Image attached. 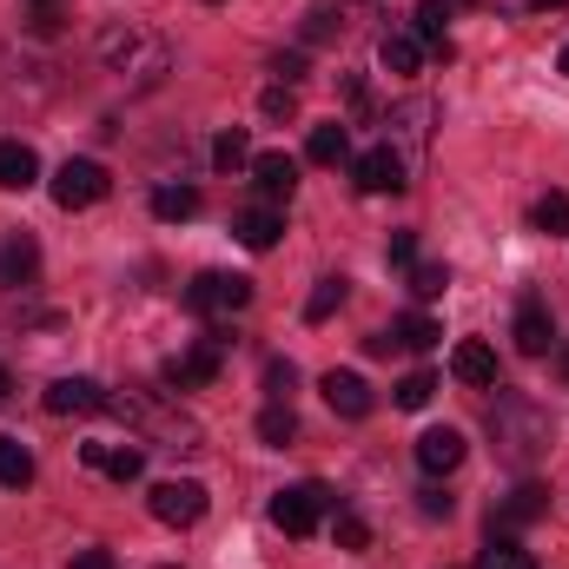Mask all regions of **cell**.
<instances>
[{
	"instance_id": "9c48e42d",
	"label": "cell",
	"mask_w": 569,
	"mask_h": 569,
	"mask_svg": "<svg viewBox=\"0 0 569 569\" xmlns=\"http://www.w3.org/2000/svg\"><path fill=\"white\" fill-rule=\"evenodd\" d=\"M80 463L87 470H100V477H113V483H140L146 477V443H113V437H93V443H80Z\"/></svg>"
},
{
	"instance_id": "f1b7e54d",
	"label": "cell",
	"mask_w": 569,
	"mask_h": 569,
	"mask_svg": "<svg viewBox=\"0 0 569 569\" xmlns=\"http://www.w3.org/2000/svg\"><path fill=\"white\" fill-rule=\"evenodd\" d=\"M212 166H219V172H239V166H252V140H246L239 127H232V133H219V140H212Z\"/></svg>"
},
{
	"instance_id": "44dd1931",
	"label": "cell",
	"mask_w": 569,
	"mask_h": 569,
	"mask_svg": "<svg viewBox=\"0 0 569 569\" xmlns=\"http://www.w3.org/2000/svg\"><path fill=\"white\" fill-rule=\"evenodd\" d=\"M33 179H40L33 146H27V140H0V186H7V192H27Z\"/></svg>"
},
{
	"instance_id": "4316f807",
	"label": "cell",
	"mask_w": 569,
	"mask_h": 569,
	"mask_svg": "<svg viewBox=\"0 0 569 569\" xmlns=\"http://www.w3.org/2000/svg\"><path fill=\"white\" fill-rule=\"evenodd\" d=\"M338 305H345V279H318L311 284V298H305V325H325Z\"/></svg>"
},
{
	"instance_id": "5bb4252c",
	"label": "cell",
	"mask_w": 569,
	"mask_h": 569,
	"mask_svg": "<svg viewBox=\"0 0 569 569\" xmlns=\"http://www.w3.org/2000/svg\"><path fill=\"white\" fill-rule=\"evenodd\" d=\"M47 411L53 418H93V411H107V391L93 378H53L47 385Z\"/></svg>"
},
{
	"instance_id": "7402d4cb",
	"label": "cell",
	"mask_w": 569,
	"mask_h": 569,
	"mask_svg": "<svg viewBox=\"0 0 569 569\" xmlns=\"http://www.w3.org/2000/svg\"><path fill=\"white\" fill-rule=\"evenodd\" d=\"M252 179H259L266 199H291V186H298V159H284V152H259V159H252Z\"/></svg>"
},
{
	"instance_id": "836d02e7",
	"label": "cell",
	"mask_w": 569,
	"mask_h": 569,
	"mask_svg": "<svg viewBox=\"0 0 569 569\" xmlns=\"http://www.w3.org/2000/svg\"><path fill=\"white\" fill-rule=\"evenodd\" d=\"M530 219H537V232H569V192H543L530 206Z\"/></svg>"
},
{
	"instance_id": "ac0fdd59",
	"label": "cell",
	"mask_w": 569,
	"mask_h": 569,
	"mask_svg": "<svg viewBox=\"0 0 569 569\" xmlns=\"http://www.w3.org/2000/svg\"><path fill=\"white\" fill-rule=\"evenodd\" d=\"M232 232H239V246H246V252H272V246H279V232H284V212H279V206H246V212L232 219Z\"/></svg>"
},
{
	"instance_id": "bcb514c9",
	"label": "cell",
	"mask_w": 569,
	"mask_h": 569,
	"mask_svg": "<svg viewBox=\"0 0 569 569\" xmlns=\"http://www.w3.org/2000/svg\"><path fill=\"white\" fill-rule=\"evenodd\" d=\"M159 569H179V563H159Z\"/></svg>"
},
{
	"instance_id": "7c38bea8",
	"label": "cell",
	"mask_w": 569,
	"mask_h": 569,
	"mask_svg": "<svg viewBox=\"0 0 569 569\" xmlns=\"http://www.w3.org/2000/svg\"><path fill=\"white\" fill-rule=\"evenodd\" d=\"M510 331H517V351H523V358H550V345H557V318H550V305H543L537 291L517 298V325H510Z\"/></svg>"
},
{
	"instance_id": "277c9868",
	"label": "cell",
	"mask_w": 569,
	"mask_h": 569,
	"mask_svg": "<svg viewBox=\"0 0 569 569\" xmlns=\"http://www.w3.org/2000/svg\"><path fill=\"white\" fill-rule=\"evenodd\" d=\"M246 305H252V279H239V272H199L186 284V311L192 318H239Z\"/></svg>"
},
{
	"instance_id": "74e56055",
	"label": "cell",
	"mask_w": 569,
	"mask_h": 569,
	"mask_svg": "<svg viewBox=\"0 0 569 569\" xmlns=\"http://www.w3.org/2000/svg\"><path fill=\"white\" fill-rule=\"evenodd\" d=\"M385 259H391L398 272H411V266H418V239H411V232H391V246H385Z\"/></svg>"
},
{
	"instance_id": "9a60e30c",
	"label": "cell",
	"mask_w": 569,
	"mask_h": 569,
	"mask_svg": "<svg viewBox=\"0 0 569 569\" xmlns=\"http://www.w3.org/2000/svg\"><path fill=\"white\" fill-rule=\"evenodd\" d=\"M457 463H463V430L437 425V430L418 437V470H425V477H450Z\"/></svg>"
},
{
	"instance_id": "b9f144b4",
	"label": "cell",
	"mask_w": 569,
	"mask_h": 569,
	"mask_svg": "<svg viewBox=\"0 0 569 569\" xmlns=\"http://www.w3.org/2000/svg\"><path fill=\"white\" fill-rule=\"evenodd\" d=\"M7 398H13V371L0 365V405H7Z\"/></svg>"
},
{
	"instance_id": "d6a6232c",
	"label": "cell",
	"mask_w": 569,
	"mask_h": 569,
	"mask_svg": "<svg viewBox=\"0 0 569 569\" xmlns=\"http://www.w3.org/2000/svg\"><path fill=\"white\" fill-rule=\"evenodd\" d=\"M331 543H338V550H365V543H371L365 517H358V510H331Z\"/></svg>"
},
{
	"instance_id": "3957f363",
	"label": "cell",
	"mask_w": 569,
	"mask_h": 569,
	"mask_svg": "<svg viewBox=\"0 0 569 569\" xmlns=\"http://www.w3.org/2000/svg\"><path fill=\"white\" fill-rule=\"evenodd\" d=\"M107 411L120 418V425L140 437L146 450H179V457H192L199 450V425L179 411V405H166V398H140V391H107Z\"/></svg>"
},
{
	"instance_id": "5b68a950",
	"label": "cell",
	"mask_w": 569,
	"mask_h": 569,
	"mask_svg": "<svg viewBox=\"0 0 569 569\" xmlns=\"http://www.w3.org/2000/svg\"><path fill=\"white\" fill-rule=\"evenodd\" d=\"M331 510H338V497H331L325 483H291V490L272 497V523H279L284 537H311Z\"/></svg>"
},
{
	"instance_id": "484cf974",
	"label": "cell",
	"mask_w": 569,
	"mask_h": 569,
	"mask_svg": "<svg viewBox=\"0 0 569 569\" xmlns=\"http://www.w3.org/2000/svg\"><path fill=\"white\" fill-rule=\"evenodd\" d=\"M338 33H345V13H338V7H311L305 27H298L305 47H325V40H338Z\"/></svg>"
},
{
	"instance_id": "7a4b0ae2",
	"label": "cell",
	"mask_w": 569,
	"mask_h": 569,
	"mask_svg": "<svg viewBox=\"0 0 569 569\" xmlns=\"http://www.w3.org/2000/svg\"><path fill=\"white\" fill-rule=\"evenodd\" d=\"M490 437H497V457H503L510 470H537V463L550 457V443H557V425H550L543 405H530V398H517V391H497V405H490Z\"/></svg>"
},
{
	"instance_id": "6da1fadb",
	"label": "cell",
	"mask_w": 569,
	"mask_h": 569,
	"mask_svg": "<svg viewBox=\"0 0 569 569\" xmlns=\"http://www.w3.org/2000/svg\"><path fill=\"white\" fill-rule=\"evenodd\" d=\"M100 67L120 73L133 93H152L172 73V47H166V33H152L140 20H107L100 27Z\"/></svg>"
},
{
	"instance_id": "d4e9b609",
	"label": "cell",
	"mask_w": 569,
	"mask_h": 569,
	"mask_svg": "<svg viewBox=\"0 0 569 569\" xmlns=\"http://www.w3.org/2000/svg\"><path fill=\"white\" fill-rule=\"evenodd\" d=\"M152 219H166V226L199 219V192H192V186H159V192H152Z\"/></svg>"
},
{
	"instance_id": "ba28073f",
	"label": "cell",
	"mask_w": 569,
	"mask_h": 569,
	"mask_svg": "<svg viewBox=\"0 0 569 569\" xmlns=\"http://www.w3.org/2000/svg\"><path fill=\"white\" fill-rule=\"evenodd\" d=\"M430 120H437V107L430 100H405V107H391V133H385V146H398V159L405 166H425V152H430Z\"/></svg>"
},
{
	"instance_id": "8992f818",
	"label": "cell",
	"mask_w": 569,
	"mask_h": 569,
	"mask_svg": "<svg viewBox=\"0 0 569 569\" xmlns=\"http://www.w3.org/2000/svg\"><path fill=\"white\" fill-rule=\"evenodd\" d=\"M146 510H152L166 530H192V523L206 517V483H192V477H166V483L146 490Z\"/></svg>"
},
{
	"instance_id": "60d3db41",
	"label": "cell",
	"mask_w": 569,
	"mask_h": 569,
	"mask_svg": "<svg viewBox=\"0 0 569 569\" xmlns=\"http://www.w3.org/2000/svg\"><path fill=\"white\" fill-rule=\"evenodd\" d=\"M418 510H425V517H450V497L430 483V490H418Z\"/></svg>"
},
{
	"instance_id": "cb8c5ba5",
	"label": "cell",
	"mask_w": 569,
	"mask_h": 569,
	"mask_svg": "<svg viewBox=\"0 0 569 569\" xmlns=\"http://www.w3.org/2000/svg\"><path fill=\"white\" fill-rule=\"evenodd\" d=\"M33 483V450L20 437H0V490H27Z\"/></svg>"
},
{
	"instance_id": "30bf717a",
	"label": "cell",
	"mask_w": 569,
	"mask_h": 569,
	"mask_svg": "<svg viewBox=\"0 0 569 569\" xmlns=\"http://www.w3.org/2000/svg\"><path fill=\"white\" fill-rule=\"evenodd\" d=\"M351 179H358V192H371V199H385V192H405L411 186V166L398 159V146H371L358 166H351Z\"/></svg>"
},
{
	"instance_id": "d590c367",
	"label": "cell",
	"mask_w": 569,
	"mask_h": 569,
	"mask_svg": "<svg viewBox=\"0 0 569 569\" xmlns=\"http://www.w3.org/2000/svg\"><path fill=\"white\" fill-rule=\"evenodd\" d=\"M291 385H298L291 358H272V365H266V391H272V405H284V398H291Z\"/></svg>"
},
{
	"instance_id": "ab89813d",
	"label": "cell",
	"mask_w": 569,
	"mask_h": 569,
	"mask_svg": "<svg viewBox=\"0 0 569 569\" xmlns=\"http://www.w3.org/2000/svg\"><path fill=\"white\" fill-rule=\"evenodd\" d=\"M67 569H120V563H113V550H73Z\"/></svg>"
},
{
	"instance_id": "f35d334b",
	"label": "cell",
	"mask_w": 569,
	"mask_h": 569,
	"mask_svg": "<svg viewBox=\"0 0 569 569\" xmlns=\"http://www.w3.org/2000/svg\"><path fill=\"white\" fill-rule=\"evenodd\" d=\"M272 73H279V87H298V80H305V47H298V53H279Z\"/></svg>"
},
{
	"instance_id": "2e32d148",
	"label": "cell",
	"mask_w": 569,
	"mask_h": 569,
	"mask_svg": "<svg viewBox=\"0 0 569 569\" xmlns=\"http://www.w3.org/2000/svg\"><path fill=\"white\" fill-rule=\"evenodd\" d=\"M40 279V246H33V232H7L0 239V284H27Z\"/></svg>"
},
{
	"instance_id": "ee69618b",
	"label": "cell",
	"mask_w": 569,
	"mask_h": 569,
	"mask_svg": "<svg viewBox=\"0 0 569 569\" xmlns=\"http://www.w3.org/2000/svg\"><path fill=\"white\" fill-rule=\"evenodd\" d=\"M563 73H569V47H563Z\"/></svg>"
},
{
	"instance_id": "603a6c76",
	"label": "cell",
	"mask_w": 569,
	"mask_h": 569,
	"mask_svg": "<svg viewBox=\"0 0 569 569\" xmlns=\"http://www.w3.org/2000/svg\"><path fill=\"white\" fill-rule=\"evenodd\" d=\"M345 152H351V133H345L338 120H325V127L305 133V159H311V166H338Z\"/></svg>"
},
{
	"instance_id": "f6af8a7d",
	"label": "cell",
	"mask_w": 569,
	"mask_h": 569,
	"mask_svg": "<svg viewBox=\"0 0 569 569\" xmlns=\"http://www.w3.org/2000/svg\"><path fill=\"white\" fill-rule=\"evenodd\" d=\"M563 378H569V351H563Z\"/></svg>"
},
{
	"instance_id": "4fadbf2b",
	"label": "cell",
	"mask_w": 569,
	"mask_h": 569,
	"mask_svg": "<svg viewBox=\"0 0 569 569\" xmlns=\"http://www.w3.org/2000/svg\"><path fill=\"white\" fill-rule=\"evenodd\" d=\"M219 378V338H199V345H186L179 358H166V385L172 391H199V385H212Z\"/></svg>"
},
{
	"instance_id": "e575fe53",
	"label": "cell",
	"mask_w": 569,
	"mask_h": 569,
	"mask_svg": "<svg viewBox=\"0 0 569 569\" xmlns=\"http://www.w3.org/2000/svg\"><path fill=\"white\" fill-rule=\"evenodd\" d=\"M259 113H266V120H291V113H298V87H266Z\"/></svg>"
},
{
	"instance_id": "f546056e",
	"label": "cell",
	"mask_w": 569,
	"mask_h": 569,
	"mask_svg": "<svg viewBox=\"0 0 569 569\" xmlns=\"http://www.w3.org/2000/svg\"><path fill=\"white\" fill-rule=\"evenodd\" d=\"M259 437H266L272 450H284V443L298 437V418H291V405H266V411H259Z\"/></svg>"
},
{
	"instance_id": "4dcf8cb0",
	"label": "cell",
	"mask_w": 569,
	"mask_h": 569,
	"mask_svg": "<svg viewBox=\"0 0 569 569\" xmlns=\"http://www.w3.org/2000/svg\"><path fill=\"white\" fill-rule=\"evenodd\" d=\"M477 569H537V557L517 550V537H490V550H483V563Z\"/></svg>"
},
{
	"instance_id": "52a82bcc",
	"label": "cell",
	"mask_w": 569,
	"mask_h": 569,
	"mask_svg": "<svg viewBox=\"0 0 569 569\" xmlns=\"http://www.w3.org/2000/svg\"><path fill=\"white\" fill-rule=\"evenodd\" d=\"M107 192H113V179H107L100 159H67V166L53 172V206H67V212H87V206H100Z\"/></svg>"
},
{
	"instance_id": "8d00e7d4",
	"label": "cell",
	"mask_w": 569,
	"mask_h": 569,
	"mask_svg": "<svg viewBox=\"0 0 569 569\" xmlns=\"http://www.w3.org/2000/svg\"><path fill=\"white\" fill-rule=\"evenodd\" d=\"M443 284H450L443 266H411V291H418V298H443Z\"/></svg>"
},
{
	"instance_id": "7bdbcfd3",
	"label": "cell",
	"mask_w": 569,
	"mask_h": 569,
	"mask_svg": "<svg viewBox=\"0 0 569 569\" xmlns=\"http://www.w3.org/2000/svg\"><path fill=\"white\" fill-rule=\"evenodd\" d=\"M530 7H537V13H550V7H569V0H530Z\"/></svg>"
},
{
	"instance_id": "e0dca14e",
	"label": "cell",
	"mask_w": 569,
	"mask_h": 569,
	"mask_svg": "<svg viewBox=\"0 0 569 569\" xmlns=\"http://www.w3.org/2000/svg\"><path fill=\"white\" fill-rule=\"evenodd\" d=\"M325 405L338 411V418H371V385L358 378V371H325Z\"/></svg>"
},
{
	"instance_id": "8fae6325",
	"label": "cell",
	"mask_w": 569,
	"mask_h": 569,
	"mask_svg": "<svg viewBox=\"0 0 569 569\" xmlns=\"http://www.w3.org/2000/svg\"><path fill=\"white\" fill-rule=\"evenodd\" d=\"M543 517H550V490H543V483H517V490L497 503L490 537H517V530H530V523H543Z\"/></svg>"
},
{
	"instance_id": "83f0119b",
	"label": "cell",
	"mask_w": 569,
	"mask_h": 569,
	"mask_svg": "<svg viewBox=\"0 0 569 569\" xmlns=\"http://www.w3.org/2000/svg\"><path fill=\"white\" fill-rule=\"evenodd\" d=\"M391 338H398V345H405V351H430V345H437V338H443V331H437V325H430L425 311H411V318H398V325H391Z\"/></svg>"
},
{
	"instance_id": "d6986e66",
	"label": "cell",
	"mask_w": 569,
	"mask_h": 569,
	"mask_svg": "<svg viewBox=\"0 0 569 569\" xmlns=\"http://www.w3.org/2000/svg\"><path fill=\"white\" fill-rule=\"evenodd\" d=\"M450 371H457L463 385H477V391H490V385H497V351H490L483 338H463V345L450 351Z\"/></svg>"
},
{
	"instance_id": "ffe728a7",
	"label": "cell",
	"mask_w": 569,
	"mask_h": 569,
	"mask_svg": "<svg viewBox=\"0 0 569 569\" xmlns=\"http://www.w3.org/2000/svg\"><path fill=\"white\" fill-rule=\"evenodd\" d=\"M378 60H385V73L411 80V73L425 67V40H418L411 27H398V33H385V40H378Z\"/></svg>"
},
{
	"instance_id": "1f68e13d",
	"label": "cell",
	"mask_w": 569,
	"mask_h": 569,
	"mask_svg": "<svg viewBox=\"0 0 569 569\" xmlns=\"http://www.w3.org/2000/svg\"><path fill=\"white\" fill-rule=\"evenodd\" d=\"M430 398H437V378H430V371H411V378L391 391V405H398V411H425Z\"/></svg>"
}]
</instances>
